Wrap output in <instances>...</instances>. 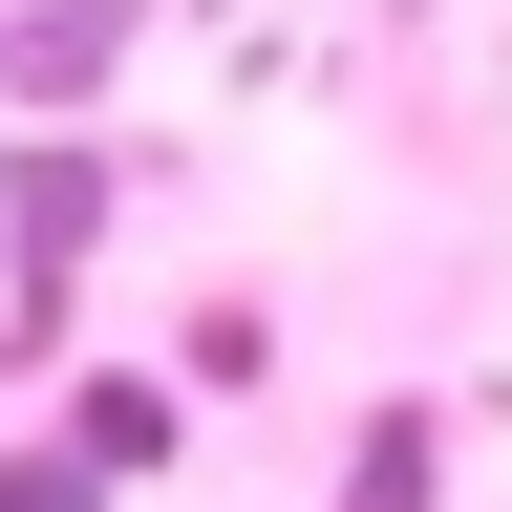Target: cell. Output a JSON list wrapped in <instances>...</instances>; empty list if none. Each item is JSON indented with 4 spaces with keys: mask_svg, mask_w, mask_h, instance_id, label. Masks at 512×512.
<instances>
[{
    "mask_svg": "<svg viewBox=\"0 0 512 512\" xmlns=\"http://www.w3.org/2000/svg\"><path fill=\"white\" fill-rule=\"evenodd\" d=\"M107 214H128V150H107V128H22V150H0V363L64 342V299H86Z\"/></svg>",
    "mask_w": 512,
    "mask_h": 512,
    "instance_id": "1",
    "label": "cell"
},
{
    "mask_svg": "<svg viewBox=\"0 0 512 512\" xmlns=\"http://www.w3.org/2000/svg\"><path fill=\"white\" fill-rule=\"evenodd\" d=\"M64 448H86L107 491H171L192 470V384L171 363H64Z\"/></svg>",
    "mask_w": 512,
    "mask_h": 512,
    "instance_id": "2",
    "label": "cell"
},
{
    "mask_svg": "<svg viewBox=\"0 0 512 512\" xmlns=\"http://www.w3.org/2000/svg\"><path fill=\"white\" fill-rule=\"evenodd\" d=\"M128 43H150V0H0V107H107Z\"/></svg>",
    "mask_w": 512,
    "mask_h": 512,
    "instance_id": "3",
    "label": "cell"
},
{
    "mask_svg": "<svg viewBox=\"0 0 512 512\" xmlns=\"http://www.w3.org/2000/svg\"><path fill=\"white\" fill-rule=\"evenodd\" d=\"M342 512H448V406H363V448H342Z\"/></svg>",
    "mask_w": 512,
    "mask_h": 512,
    "instance_id": "4",
    "label": "cell"
},
{
    "mask_svg": "<svg viewBox=\"0 0 512 512\" xmlns=\"http://www.w3.org/2000/svg\"><path fill=\"white\" fill-rule=\"evenodd\" d=\"M0 512H128V491H107V470H86V448H64V427H43V448H0Z\"/></svg>",
    "mask_w": 512,
    "mask_h": 512,
    "instance_id": "5",
    "label": "cell"
}]
</instances>
